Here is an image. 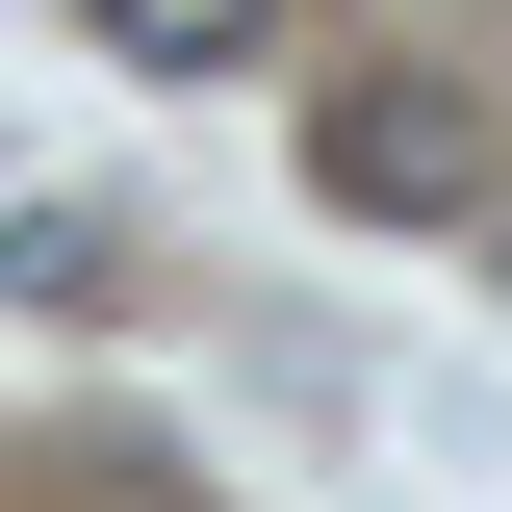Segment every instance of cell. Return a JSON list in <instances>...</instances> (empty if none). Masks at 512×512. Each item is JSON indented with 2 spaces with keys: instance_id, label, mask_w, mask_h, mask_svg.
<instances>
[{
  "instance_id": "obj_1",
  "label": "cell",
  "mask_w": 512,
  "mask_h": 512,
  "mask_svg": "<svg viewBox=\"0 0 512 512\" xmlns=\"http://www.w3.org/2000/svg\"><path fill=\"white\" fill-rule=\"evenodd\" d=\"M308 180L359 205V231H436V205H487V103H461V77H333Z\"/></svg>"
},
{
  "instance_id": "obj_2",
  "label": "cell",
  "mask_w": 512,
  "mask_h": 512,
  "mask_svg": "<svg viewBox=\"0 0 512 512\" xmlns=\"http://www.w3.org/2000/svg\"><path fill=\"white\" fill-rule=\"evenodd\" d=\"M256 26H282V0H103V52H128V77H231Z\"/></svg>"
}]
</instances>
